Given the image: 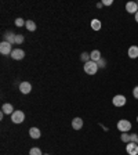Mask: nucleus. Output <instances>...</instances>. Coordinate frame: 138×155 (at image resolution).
I'll return each instance as SVG.
<instances>
[{
  "instance_id": "obj_1",
  "label": "nucleus",
  "mask_w": 138,
  "mask_h": 155,
  "mask_svg": "<svg viewBox=\"0 0 138 155\" xmlns=\"http://www.w3.org/2000/svg\"><path fill=\"white\" fill-rule=\"evenodd\" d=\"M98 65H97V63H94V61H89V63L84 64V72L89 73V75H94V73H97V71H98Z\"/></svg>"
},
{
  "instance_id": "obj_2",
  "label": "nucleus",
  "mask_w": 138,
  "mask_h": 155,
  "mask_svg": "<svg viewBox=\"0 0 138 155\" xmlns=\"http://www.w3.org/2000/svg\"><path fill=\"white\" fill-rule=\"evenodd\" d=\"M118 129L120 130L122 133H127L131 130V122L127 121V119H122L118 122Z\"/></svg>"
},
{
  "instance_id": "obj_3",
  "label": "nucleus",
  "mask_w": 138,
  "mask_h": 155,
  "mask_svg": "<svg viewBox=\"0 0 138 155\" xmlns=\"http://www.w3.org/2000/svg\"><path fill=\"white\" fill-rule=\"evenodd\" d=\"M24 119H25V114H24V111H14L13 112V115H11V122H14V123H22L24 122Z\"/></svg>"
},
{
  "instance_id": "obj_4",
  "label": "nucleus",
  "mask_w": 138,
  "mask_h": 155,
  "mask_svg": "<svg viewBox=\"0 0 138 155\" xmlns=\"http://www.w3.org/2000/svg\"><path fill=\"white\" fill-rule=\"evenodd\" d=\"M0 53L3 54V56H11L13 53V49H11V44L8 42H2L0 43Z\"/></svg>"
},
{
  "instance_id": "obj_5",
  "label": "nucleus",
  "mask_w": 138,
  "mask_h": 155,
  "mask_svg": "<svg viewBox=\"0 0 138 155\" xmlns=\"http://www.w3.org/2000/svg\"><path fill=\"white\" fill-rule=\"evenodd\" d=\"M112 102H113V105L115 107H123L126 104V97L122 96V94H118V96L113 97Z\"/></svg>"
},
{
  "instance_id": "obj_6",
  "label": "nucleus",
  "mask_w": 138,
  "mask_h": 155,
  "mask_svg": "<svg viewBox=\"0 0 138 155\" xmlns=\"http://www.w3.org/2000/svg\"><path fill=\"white\" fill-rule=\"evenodd\" d=\"M126 151L130 155H138V144H135V143H127Z\"/></svg>"
},
{
  "instance_id": "obj_7",
  "label": "nucleus",
  "mask_w": 138,
  "mask_h": 155,
  "mask_svg": "<svg viewBox=\"0 0 138 155\" xmlns=\"http://www.w3.org/2000/svg\"><path fill=\"white\" fill-rule=\"evenodd\" d=\"M24 57H25V51H24V50H21V49H14L13 53H11V58L17 60V61L22 60Z\"/></svg>"
},
{
  "instance_id": "obj_8",
  "label": "nucleus",
  "mask_w": 138,
  "mask_h": 155,
  "mask_svg": "<svg viewBox=\"0 0 138 155\" xmlns=\"http://www.w3.org/2000/svg\"><path fill=\"white\" fill-rule=\"evenodd\" d=\"M30 90H32V85L29 82H22L20 83V92L22 94H29Z\"/></svg>"
},
{
  "instance_id": "obj_9",
  "label": "nucleus",
  "mask_w": 138,
  "mask_h": 155,
  "mask_svg": "<svg viewBox=\"0 0 138 155\" xmlns=\"http://www.w3.org/2000/svg\"><path fill=\"white\" fill-rule=\"evenodd\" d=\"M126 11L130 14H135L138 11V6H137V2H128L126 4Z\"/></svg>"
},
{
  "instance_id": "obj_10",
  "label": "nucleus",
  "mask_w": 138,
  "mask_h": 155,
  "mask_svg": "<svg viewBox=\"0 0 138 155\" xmlns=\"http://www.w3.org/2000/svg\"><path fill=\"white\" fill-rule=\"evenodd\" d=\"M3 37H4V42H8L10 44H15V37H17L15 33H13V32H6V33L3 35Z\"/></svg>"
},
{
  "instance_id": "obj_11",
  "label": "nucleus",
  "mask_w": 138,
  "mask_h": 155,
  "mask_svg": "<svg viewBox=\"0 0 138 155\" xmlns=\"http://www.w3.org/2000/svg\"><path fill=\"white\" fill-rule=\"evenodd\" d=\"M72 128L75 130H79V129L83 128V119L82 118H75L72 121Z\"/></svg>"
},
{
  "instance_id": "obj_12",
  "label": "nucleus",
  "mask_w": 138,
  "mask_h": 155,
  "mask_svg": "<svg viewBox=\"0 0 138 155\" xmlns=\"http://www.w3.org/2000/svg\"><path fill=\"white\" fill-rule=\"evenodd\" d=\"M29 136L32 137V139H40V136H42V133H40V130L37 128H30L29 129Z\"/></svg>"
},
{
  "instance_id": "obj_13",
  "label": "nucleus",
  "mask_w": 138,
  "mask_h": 155,
  "mask_svg": "<svg viewBox=\"0 0 138 155\" xmlns=\"http://www.w3.org/2000/svg\"><path fill=\"white\" fill-rule=\"evenodd\" d=\"M127 54H128V57L130 58H137L138 57V46H131L130 49H128V51H127Z\"/></svg>"
},
{
  "instance_id": "obj_14",
  "label": "nucleus",
  "mask_w": 138,
  "mask_h": 155,
  "mask_svg": "<svg viewBox=\"0 0 138 155\" xmlns=\"http://www.w3.org/2000/svg\"><path fill=\"white\" fill-rule=\"evenodd\" d=\"M90 57H91V61H94V63H98L99 60L102 58L99 50H94V51H91V53H90Z\"/></svg>"
},
{
  "instance_id": "obj_15",
  "label": "nucleus",
  "mask_w": 138,
  "mask_h": 155,
  "mask_svg": "<svg viewBox=\"0 0 138 155\" xmlns=\"http://www.w3.org/2000/svg\"><path fill=\"white\" fill-rule=\"evenodd\" d=\"M2 111H3L4 114H7V115H13L14 112V108L11 104H3V107H2Z\"/></svg>"
},
{
  "instance_id": "obj_16",
  "label": "nucleus",
  "mask_w": 138,
  "mask_h": 155,
  "mask_svg": "<svg viewBox=\"0 0 138 155\" xmlns=\"http://www.w3.org/2000/svg\"><path fill=\"white\" fill-rule=\"evenodd\" d=\"M25 27H27V29L29 31V32H33V31H36V24L33 22L32 20H29V21H27V22H25Z\"/></svg>"
},
{
  "instance_id": "obj_17",
  "label": "nucleus",
  "mask_w": 138,
  "mask_h": 155,
  "mask_svg": "<svg viewBox=\"0 0 138 155\" xmlns=\"http://www.w3.org/2000/svg\"><path fill=\"white\" fill-rule=\"evenodd\" d=\"M91 28L94 31H99L101 29V21L99 20H93L91 21Z\"/></svg>"
},
{
  "instance_id": "obj_18",
  "label": "nucleus",
  "mask_w": 138,
  "mask_h": 155,
  "mask_svg": "<svg viewBox=\"0 0 138 155\" xmlns=\"http://www.w3.org/2000/svg\"><path fill=\"white\" fill-rule=\"evenodd\" d=\"M80 60H82V61H83V63H89V61H91V57H90V54L89 53H86V51H84V53H82V56H80Z\"/></svg>"
},
{
  "instance_id": "obj_19",
  "label": "nucleus",
  "mask_w": 138,
  "mask_h": 155,
  "mask_svg": "<svg viewBox=\"0 0 138 155\" xmlns=\"http://www.w3.org/2000/svg\"><path fill=\"white\" fill-rule=\"evenodd\" d=\"M29 155H43V154H42V150H40V148H37V147H33V148H30Z\"/></svg>"
},
{
  "instance_id": "obj_20",
  "label": "nucleus",
  "mask_w": 138,
  "mask_h": 155,
  "mask_svg": "<svg viewBox=\"0 0 138 155\" xmlns=\"http://www.w3.org/2000/svg\"><path fill=\"white\" fill-rule=\"evenodd\" d=\"M130 143H135V144H138V134L137 133H131V134H130Z\"/></svg>"
},
{
  "instance_id": "obj_21",
  "label": "nucleus",
  "mask_w": 138,
  "mask_h": 155,
  "mask_svg": "<svg viewBox=\"0 0 138 155\" xmlns=\"http://www.w3.org/2000/svg\"><path fill=\"white\" fill-rule=\"evenodd\" d=\"M25 40V37H24V35H21V33H18L15 37V44H21V43Z\"/></svg>"
},
{
  "instance_id": "obj_22",
  "label": "nucleus",
  "mask_w": 138,
  "mask_h": 155,
  "mask_svg": "<svg viewBox=\"0 0 138 155\" xmlns=\"http://www.w3.org/2000/svg\"><path fill=\"white\" fill-rule=\"evenodd\" d=\"M120 139H122L123 143H130V134H128V133H122V137H120Z\"/></svg>"
},
{
  "instance_id": "obj_23",
  "label": "nucleus",
  "mask_w": 138,
  "mask_h": 155,
  "mask_svg": "<svg viewBox=\"0 0 138 155\" xmlns=\"http://www.w3.org/2000/svg\"><path fill=\"white\" fill-rule=\"evenodd\" d=\"M97 65H98V68H105V66H106L105 58H101V60H99L98 63H97Z\"/></svg>"
},
{
  "instance_id": "obj_24",
  "label": "nucleus",
  "mask_w": 138,
  "mask_h": 155,
  "mask_svg": "<svg viewBox=\"0 0 138 155\" xmlns=\"http://www.w3.org/2000/svg\"><path fill=\"white\" fill-rule=\"evenodd\" d=\"M25 22H27V21H24L22 18H17V20H15V25H17V27H24V25H25Z\"/></svg>"
},
{
  "instance_id": "obj_25",
  "label": "nucleus",
  "mask_w": 138,
  "mask_h": 155,
  "mask_svg": "<svg viewBox=\"0 0 138 155\" xmlns=\"http://www.w3.org/2000/svg\"><path fill=\"white\" fill-rule=\"evenodd\" d=\"M133 96H134L135 98L138 100V86H135V87H134V90H133Z\"/></svg>"
},
{
  "instance_id": "obj_26",
  "label": "nucleus",
  "mask_w": 138,
  "mask_h": 155,
  "mask_svg": "<svg viewBox=\"0 0 138 155\" xmlns=\"http://www.w3.org/2000/svg\"><path fill=\"white\" fill-rule=\"evenodd\" d=\"M102 4H104V6H112V4H113V2H112V0H104V2H102Z\"/></svg>"
},
{
  "instance_id": "obj_27",
  "label": "nucleus",
  "mask_w": 138,
  "mask_h": 155,
  "mask_svg": "<svg viewBox=\"0 0 138 155\" xmlns=\"http://www.w3.org/2000/svg\"><path fill=\"white\" fill-rule=\"evenodd\" d=\"M102 6H104V4H102V2H101V3H97V7H98V8H101Z\"/></svg>"
},
{
  "instance_id": "obj_28",
  "label": "nucleus",
  "mask_w": 138,
  "mask_h": 155,
  "mask_svg": "<svg viewBox=\"0 0 138 155\" xmlns=\"http://www.w3.org/2000/svg\"><path fill=\"white\" fill-rule=\"evenodd\" d=\"M135 21H137V22H138V11H137V13H135Z\"/></svg>"
},
{
  "instance_id": "obj_29",
  "label": "nucleus",
  "mask_w": 138,
  "mask_h": 155,
  "mask_svg": "<svg viewBox=\"0 0 138 155\" xmlns=\"http://www.w3.org/2000/svg\"><path fill=\"white\" fill-rule=\"evenodd\" d=\"M43 155H49V154H43Z\"/></svg>"
},
{
  "instance_id": "obj_30",
  "label": "nucleus",
  "mask_w": 138,
  "mask_h": 155,
  "mask_svg": "<svg viewBox=\"0 0 138 155\" xmlns=\"http://www.w3.org/2000/svg\"><path fill=\"white\" fill-rule=\"evenodd\" d=\"M137 122H138V116H137Z\"/></svg>"
},
{
  "instance_id": "obj_31",
  "label": "nucleus",
  "mask_w": 138,
  "mask_h": 155,
  "mask_svg": "<svg viewBox=\"0 0 138 155\" xmlns=\"http://www.w3.org/2000/svg\"><path fill=\"white\" fill-rule=\"evenodd\" d=\"M137 6H138V3H137Z\"/></svg>"
}]
</instances>
